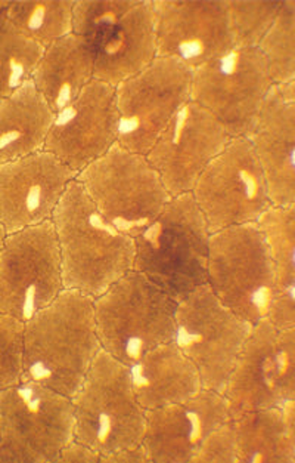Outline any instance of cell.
I'll use <instances>...</instances> for the list:
<instances>
[{"mask_svg":"<svg viewBox=\"0 0 295 463\" xmlns=\"http://www.w3.org/2000/svg\"><path fill=\"white\" fill-rule=\"evenodd\" d=\"M101 351L94 299L64 288L52 304L24 323L23 381L73 399Z\"/></svg>","mask_w":295,"mask_h":463,"instance_id":"cell-1","label":"cell"},{"mask_svg":"<svg viewBox=\"0 0 295 463\" xmlns=\"http://www.w3.org/2000/svg\"><path fill=\"white\" fill-rule=\"evenodd\" d=\"M51 222L67 290L95 299L134 269V237L106 221L76 179L69 184Z\"/></svg>","mask_w":295,"mask_h":463,"instance_id":"cell-2","label":"cell"},{"mask_svg":"<svg viewBox=\"0 0 295 463\" xmlns=\"http://www.w3.org/2000/svg\"><path fill=\"white\" fill-rule=\"evenodd\" d=\"M211 232L192 194L171 197L161 213L134 237V271L173 301L207 285Z\"/></svg>","mask_w":295,"mask_h":463,"instance_id":"cell-3","label":"cell"},{"mask_svg":"<svg viewBox=\"0 0 295 463\" xmlns=\"http://www.w3.org/2000/svg\"><path fill=\"white\" fill-rule=\"evenodd\" d=\"M178 302L141 272H127L94 299L95 323L102 351L129 366L174 334Z\"/></svg>","mask_w":295,"mask_h":463,"instance_id":"cell-4","label":"cell"},{"mask_svg":"<svg viewBox=\"0 0 295 463\" xmlns=\"http://www.w3.org/2000/svg\"><path fill=\"white\" fill-rule=\"evenodd\" d=\"M74 439L106 456L142 443L145 409L127 366L101 351L73 399Z\"/></svg>","mask_w":295,"mask_h":463,"instance_id":"cell-5","label":"cell"},{"mask_svg":"<svg viewBox=\"0 0 295 463\" xmlns=\"http://www.w3.org/2000/svg\"><path fill=\"white\" fill-rule=\"evenodd\" d=\"M74 179L102 216L134 239L171 199L146 156L124 150L118 144Z\"/></svg>","mask_w":295,"mask_h":463,"instance_id":"cell-6","label":"cell"},{"mask_svg":"<svg viewBox=\"0 0 295 463\" xmlns=\"http://www.w3.org/2000/svg\"><path fill=\"white\" fill-rule=\"evenodd\" d=\"M71 439L69 397L30 381L0 392V463H57Z\"/></svg>","mask_w":295,"mask_h":463,"instance_id":"cell-7","label":"cell"},{"mask_svg":"<svg viewBox=\"0 0 295 463\" xmlns=\"http://www.w3.org/2000/svg\"><path fill=\"white\" fill-rule=\"evenodd\" d=\"M207 286L218 301L251 326L267 320L273 295V269L257 224L211 234Z\"/></svg>","mask_w":295,"mask_h":463,"instance_id":"cell-8","label":"cell"},{"mask_svg":"<svg viewBox=\"0 0 295 463\" xmlns=\"http://www.w3.org/2000/svg\"><path fill=\"white\" fill-rule=\"evenodd\" d=\"M272 85L257 48H232L192 70L190 101L208 111L229 138H250Z\"/></svg>","mask_w":295,"mask_h":463,"instance_id":"cell-9","label":"cell"},{"mask_svg":"<svg viewBox=\"0 0 295 463\" xmlns=\"http://www.w3.org/2000/svg\"><path fill=\"white\" fill-rule=\"evenodd\" d=\"M251 327L204 285L176 305L171 342L194 363L202 388L222 394Z\"/></svg>","mask_w":295,"mask_h":463,"instance_id":"cell-10","label":"cell"},{"mask_svg":"<svg viewBox=\"0 0 295 463\" xmlns=\"http://www.w3.org/2000/svg\"><path fill=\"white\" fill-rule=\"evenodd\" d=\"M213 232L255 224L273 206L248 138H231L190 192Z\"/></svg>","mask_w":295,"mask_h":463,"instance_id":"cell-11","label":"cell"},{"mask_svg":"<svg viewBox=\"0 0 295 463\" xmlns=\"http://www.w3.org/2000/svg\"><path fill=\"white\" fill-rule=\"evenodd\" d=\"M222 395L232 418L295 402V329L269 320L253 326Z\"/></svg>","mask_w":295,"mask_h":463,"instance_id":"cell-12","label":"cell"},{"mask_svg":"<svg viewBox=\"0 0 295 463\" xmlns=\"http://www.w3.org/2000/svg\"><path fill=\"white\" fill-rule=\"evenodd\" d=\"M192 71L171 58H155L145 70L115 88L117 144L148 155L162 130L190 101Z\"/></svg>","mask_w":295,"mask_h":463,"instance_id":"cell-13","label":"cell"},{"mask_svg":"<svg viewBox=\"0 0 295 463\" xmlns=\"http://www.w3.org/2000/svg\"><path fill=\"white\" fill-rule=\"evenodd\" d=\"M62 290L61 255L52 222L8 234L0 252V311L25 323Z\"/></svg>","mask_w":295,"mask_h":463,"instance_id":"cell-14","label":"cell"},{"mask_svg":"<svg viewBox=\"0 0 295 463\" xmlns=\"http://www.w3.org/2000/svg\"><path fill=\"white\" fill-rule=\"evenodd\" d=\"M157 57L188 69L234 48L227 0H152Z\"/></svg>","mask_w":295,"mask_h":463,"instance_id":"cell-15","label":"cell"},{"mask_svg":"<svg viewBox=\"0 0 295 463\" xmlns=\"http://www.w3.org/2000/svg\"><path fill=\"white\" fill-rule=\"evenodd\" d=\"M229 139L226 130L208 111L189 101L162 130L146 159L171 197L189 194Z\"/></svg>","mask_w":295,"mask_h":463,"instance_id":"cell-16","label":"cell"},{"mask_svg":"<svg viewBox=\"0 0 295 463\" xmlns=\"http://www.w3.org/2000/svg\"><path fill=\"white\" fill-rule=\"evenodd\" d=\"M117 144L115 88L92 80L55 113L45 151L78 175Z\"/></svg>","mask_w":295,"mask_h":463,"instance_id":"cell-17","label":"cell"},{"mask_svg":"<svg viewBox=\"0 0 295 463\" xmlns=\"http://www.w3.org/2000/svg\"><path fill=\"white\" fill-rule=\"evenodd\" d=\"M74 178L45 150L0 165V225L11 234L48 222Z\"/></svg>","mask_w":295,"mask_h":463,"instance_id":"cell-18","label":"cell"},{"mask_svg":"<svg viewBox=\"0 0 295 463\" xmlns=\"http://www.w3.org/2000/svg\"><path fill=\"white\" fill-rule=\"evenodd\" d=\"M229 419L226 399L201 388L185 402L145 411L142 446L151 463H192L207 435Z\"/></svg>","mask_w":295,"mask_h":463,"instance_id":"cell-19","label":"cell"},{"mask_svg":"<svg viewBox=\"0 0 295 463\" xmlns=\"http://www.w3.org/2000/svg\"><path fill=\"white\" fill-rule=\"evenodd\" d=\"M248 139L273 206H295V81L272 85Z\"/></svg>","mask_w":295,"mask_h":463,"instance_id":"cell-20","label":"cell"},{"mask_svg":"<svg viewBox=\"0 0 295 463\" xmlns=\"http://www.w3.org/2000/svg\"><path fill=\"white\" fill-rule=\"evenodd\" d=\"M94 79L117 88L157 58L152 0L139 4L113 29L89 42Z\"/></svg>","mask_w":295,"mask_h":463,"instance_id":"cell-21","label":"cell"},{"mask_svg":"<svg viewBox=\"0 0 295 463\" xmlns=\"http://www.w3.org/2000/svg\"><path fill=\"white\" fill-rule=\"evenodd\" d=\"M134 395L145 411L185 402L201 390L194 363L173 342L157 346L127 366Z\"/></svg>","mask_w":295,"mask_h":463,"instance_id":"cell-22","label":"cell"},{"mask_svg":"<svg viewBox=\"0 0 295 463\" xmlns=\"http://www.w3.org/2000/svg\"><path fill=\"white\" fill-rule=\"evenodd\" d=\"M94 79V55L85 39L69 34L43 49L32 85L53 113L69 106Z\"/></svg>","mask_w":295,"mask_h":463,"instance_id":"cell-23","label":"cell"},{"mask_svg":"<svg viewBox=\"0 0 295 463\" xmlns=\"http://www.w3.org/2000/svg\"><path fill=\"white\" fill-rule=\"evenodd\" d=\"M273 269L267 320L276 329H295V206H272L257 222Z\"/></svg>","mask_w":295,"mask_h":463,"instance_id":"cell-24","label":"cell"},{"mask_svg":"<svg viewBox=\"0 0 295 463\" xmlns=\"http://www.w3.org/2000/svg\"><path fill=\"white\" fill-rule=\"evenodd\" d=\"M232 420L238 463H295V402Z\"/></svg>","mask_w":295,"mask_h":463,"instance_id":"cell-25","label":"cell"},{"mask_svg":"<svg viewBox=\"0 0 295 463\" xmlns=\"http://www.w3.org/2000/svg\"><path fill=\"white\" fill-rule=\"evenodd\" d=\"M53 118L32 80L5 99L0 104V165L45 150Z\"/></svg>","mask_w":295,"mask_h":463,"instance_id":"cell-26","label":"cell"},{"mask_svg":"<svg viewBox=\"0 0 295 463\" xmlns=\"http://www.w3.org/2000/svg\"><path fill=\"white\" fill-rule=\"evenodd\" d=\"M74 0H15L4 14L16 32L32 43L48 48L73 33Z\"/></svg>","mask_w":295,"mask_h":463,"instance_id":"cell-27","label":"cell"},{"mask_svg":"<svg viewBox=\"0 0 295 463\" xmlns=\"http://www.w3.org/2000/svg\"><path fill=\"white\" fill-rule=\"evenodd\" d=\"M43 48L14 29L0 13V104L32 80Z\"/></svg>","mask_w":295,"mask_h":463,"instance_id":"cell-28","label":"cell"},{"mask_svg":"<svg viewBox=\"0 0 295 463\" xmlns=\"http://www.w3.org/2000/svg\"><path fill=\"white\" fill-rule=\"evenodd\" d=\"M273 85L295 81V2L282 0L271 27L257 45Z\"/></svg>","mask_w":295,"mask_h":463,"instance_id":"cell-29","label":"cell"},{"mask_svg":"<svg viewBox=\"0 0 295 463\" xmlns=\"http://www.w3.org/2000/svg\"><path fill=\"white\" fill-rule=\"evenodd\" d=\"M282 0H227L234 48H257Z\"/></svg>","mask_w":295,"mask_h":463,"instance_id":"cell-30","label":"cell"},{"mask_svg":"<svg viewBox=\"0 0 295 463\" xmlns=\"http://www.w3.org/2000/svg\"><path fill=\"white\" fill-rule=\"evenodd\" d=\"M139 0H74L73 34L88 43L113 29Z\"/></svg>","mask_w":295,"mask_h":463,"instance_id":"cell-31","label":"cell"},{"mask_svg":"<svg viewBox=\"0 0 295 463\" xmlns=\"http://www.w3.org/2000/svg\"><path fill=\"white\" fill-rule=\"evenodd\" d=\"M24 323L0 311V392L23 381Z\"/></svg>","mask_w":295,"mask_h":463,"instance_id":"cell-32","label":"cell"},{"mask_svg":"<svg viewBox=\"0 0 295 463\" xmlns=\"http://www.w3.org/2000/svg\"><path fill=\"white\" fill-rule=\"evenodd\" d=\"M192 463H238L232 419L207 435L195 453Z\"/></svg>","mask_w":295,"mask_h":463,"instance_id":"cell-33","label":"cell"},{"mask_svg":"<svg viewBox=\"0 0 295 463\" xmlns=\"http://www.w3.org/2000/svg\"><path fill=\"white\" fill-rule=\"evenodd\" d=\"M57 463H101V455L78 439H71L58 456Z\"/></svg>","mask_w":295,"mask_h":463,"instance_id":"cell-34","label":"cell"},{"mask_svg":"<svg viewBox=\"0 0 295 463\" xmlns=\"http://www.w3.org/2000/svg\"><path fill=\"white\" fill-rule=\"evenodd\" d=\"M101 463H151L150 458L146 455L145 449L141 444L132 448L122 449L113 451L109 455L102 456Z\"/></svg>","mask_w":295,"mask_h":463,"instance_id":"cell-35","label":"cell"},{"mask_svg":"<svg viewBox=\"0 0 295 463\" xmlns=\"http://www.w3.org/2000/svg\"><path fill=\"white\" fill-rule=\"evenodd\" d=\"M8 236V232H5V228L0 225V252H2V248H4L5 239Z\"/></svg>","mask_w":295,"mask_h":463,"instance_id":"cell-36","label":"cell"},{"mask_svg":"<svg viewBox=\"0 0 295 463\" xmlns=\"http://www.w3.org/2000/svg\"><path fill=\"white\" fill-rule=\"evenodd\" d=\"M5 6H6V2H0V13H2V9H4Z\"/></svg>","mask_w":295,"mask_h":463,"instance_id":"cell-37","label":"cell"}]
</instances>
